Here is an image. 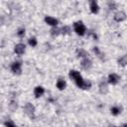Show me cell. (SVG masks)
Listing matches in <instances>:
<instances>
[{
    "label": "cell",
    "instance_id": "cell-9",
    "mask_svg": "<svg viewBox=\"0 0 127 127\" xmlns=\"http://www.w3.org/2000/svg\"><path fill=\"white\" fill-rule=\"evenodd\" d=\"M44 92H45V89H44L42 86H37V87L35 88V90H34V93H35L36 97L42 96V95L44 94Z\"/></svg>",
    "mask_w": 127,
    "mask_h": 127
},
{
    "label": "cell",
    "instance_id": "cell-25",
    "mask_svg": "<svg viewBox=\"0 0 127 127\" xmlns=\"http://www.w3.org/2000/svg\"><path fill=\"white\" fill-rule=\"evenodd\" d=\"M108 5H109V8L112 9V10L115 9V7H116V6H115V3H113V2H112V3H109Z\"/></svg>",
    "mask_w": 127,
    "mask_h": 127
},
{
    "label": "cell",
    "instance_id": "cell-20",
    "mask_svg": "<svg viewBox=\"0 0 127 127\" xmlns=\"http://www.w3.org/2000/svg\"><path fill=\"white\" fill-rule=\"evenodd\" d=\"M91 86V82L89 81V80H84L83 81V85H82V88H84V89H87V88H89Z\"/></svg>",
    "mask_w": 127,
    "mask_h": 127
},
{
    "label": "cell",
    "instance_id": "cell-27",
    "mask_svg": "<svg viewBox=\"0 0 127 127\" xmlns=\"http://www.w3.org/2000/svg\"><path fill=\"white\" fill-rule=\"evenodd\" d=\"M123 127H126V124H124V125H123Z\"/></svg>",
    "mask_w": 127,
    "mask_h": 127
},
{
    "label": "cell",
    "instance_id": "cell-28",
    "mask_svg": "<svg viewBox=\"0 0 127 127\" xmlns=\"http://www.w3.org/2000/svg\"><path fill=\"white\" fill-rule=\"evenodd\" d=\"M110 127H116V126H110Z\"/></svg>",
    "mask_w": 127,
    "mask_h": 127
},
{
    "label": "cell",
    "instance_id": "cell-24",
    "mask_svg": "<svg viewBox=\"0 0 127 127\" xmlns=\"http://www.w3.org/2000/svg\"><path fill=\"white\" fill-rule=\"evenodd\" d=\"M5 125H6V127H16L12 122H5Z\"/></svg>",
    "mask_w": 127,
    "mask_h": 127
},
{
    "label": "cell",
    "instance_id": "cell-6",
    "mask_svg": "<svg viewBox=\"0 0 127 127\" xmlns=\"http://www.w3.org/2000/svg\"><path fill=\"white\" fill-rule=\"evenodd\" d=\"M25 45L24 44H18V45H16L15 46V49H14V51H15V53L17 54V55H22V54H24V52H25Z\"/></svg>",
    "mask_w": 127,
    "mask_h": 127
},
{
    "label": "cell",
    "instance_id": "cell-26",
    "mask_svg": "<svg viewBox=\"0 0 127 127\" xmlns=\"http://www.w3.org/2000/svg\"><path fill=\"white\" fill-rule=\"evenodd\" d=\"M93 51H94V53H96L98 56L100 55V52H99V50H98V48H97V47H95V48L93 49Z\"/></svg>",
    "mask_w": 127,
    "mask_h": 127
},
{
    "label": "cell",
    "instance_id": "cell-5",
    "mask_svg": "<svg viewBox=\"0 0 127 127\" xmlns=\"http://www.w3.org/2000/svg\"><path fill=\"white\" fill-rule=\"evenodd\" d=\"M125 18H126V14H125L123 11H119V12H117V13L114 15V19H115L117 22L124 21Z\"/></svg>",
    "mask_w": 127,
    "mask_h": 127
},
{
    "label": "cell",
    "instance_id": "cell-23",
    "mask_svg": "<svg viewBox=\"0 0 127 127\" xmlns=\"http://www.w3.org/2000/svg\"><path fill=\"white\" fill-rule=\"evenodd\" d=\"M10 106H11V109H12V110H15V109L17 108V104H16L14 101H12V102H11Z\"/></svg>",
    "mask_w": 127,
    "mask_h": 127
},
{
    "label": "cell",
    "instance_id": "cell-1",
    "mask_svg": "<svg viewBox=\"0 0 127 127\" xmlns=\"http://www.w3.org/2000/svg\"><path fill=\"white\" fill-rule=\"evenodd\" d=\"M73 28H74V31H75V33H76L77 35L83 36V35L85 34L86 29H85V26L83 25L82 22H80V21H79V22H75L74 25H73Z\"/></svg>",
    "mask_w": 127,
    "mask_h": 127
},
{
    "label": "cell",
    "instance_id": "cell-3",
    "mask_svg": "<svg viewBox=\"0 0 127 127\" xmlns=\"http://www.w3.org/2000/svg\"><path fill=\"white\" fill-rule=\"evenodd\" d=\"M11 70L16 73V74H21V71H22V68H21V63L19 62H15L12 64L11 65Z\"/></svg>",
    "mask_w": 127,
    "mask_h": 127
},
{
    "label": "cell",
    "instance_id": "cell-8",
    "mask_svg": "<svg viewBox=\"0 0 127 127\" xmlns=\"http://www.w3.org/2000/svg\"><path fill=\"white\" fill-rule=\"evenodd\" d=\"M45 21H46L47 24H49V25H51V26H57V24H58V20H57L56 18L51 17V16H47V17L45 18Z\"/></svg>",
    "mask_w": 127,
    "mask_h": 127
},
{
    "label": "cell",
    "instance_id": "cell-14",
    "mask_svg": "<svg viewBox=\"0 0 127 127\" xmlns=\"http://www.w3.org/2000/svg\"><path fill=\"white\" fill-rule=\"evenodd\" d=\"M99 89H100V92L105 93L107 91V84L104 81H101L100 84H99Z\"/></svg>",
    "mask_w": 127,
    "mask_h": 127
},
{
    "label": "cell",
    "instance_id": "cell-13",
    "mask_svg": "<svg viewBox=\"0 0 127 127\" xmlns=\"http://www.w3.org/2000/svg\"><path fill=\"white\" fill-rule=\"evenodd\" d=\"M80 75V73H79V71H77V70H74V69H71V70H69V77H71L72 79H75L77 76H79Z\"/></svg>",
    "mask_w": 127,
    "mask_h": 127
},
{
    "label": "cell",
    "instance_id": "cell-19",
    "mask_svg": "<svg viewBox=\"0 0 127 127\" xmlns=\"http://www.w3.org/2000/svg\"><path fill=\"white\" fill-rule=\"evenodd\" d=\"M77 55H78V57H83V58H86V56H88V54H87L84 50H79V51H77Z\"/></svg>",
    "mask_w": 127,
    "mask_h": 127
},
{
    "label": "cell",
    "instance_id": "cell-12",
    "mask_svg": "<svg viewBox=\"0 0 127 127\" xmlns=\"http://www.w3.org/2000/svg\"><path fill=\"white\" fill-rule=\"evenodd\" d=\"M74 81H75V83H76V85L78 86V87H80V88H82V85H83V79H82V77H81V75H79V76H77L75 79H73Z\"/></svg>",
    "mask_w": 127,
    "mask_h": 127
},
{
    "label": "cell",
    "instance_id": "cell-7",
    "mask_svg": "<svg viewBox=\"0 0 127 127\" xmlns=\"http://www.w3.org/2000/svg\"><path fill=\"white\" fill-rule=\"evenodd\" d=\"M81 67L83 69H89L91 67V61L89 59H87V58L83 59L82 62H81Z\"/></svg>",
    "mask_w": 127,
    "mask_h": 127
},
{
    "label": "cell",
    "instance_id": "cell-16",
    "mask_svg": "<svg viewBox=\"0 0 127 127\" xmlns=\"http://www.w3.org/2000/svg\"><path fill=\"white\" fill-rule=\"evenodd\" d=\"M118 64H121L122 66L126 65V64H127V57H126V56H123L122 58H120V59L118 60Z\"/></svg>",
    "mask_w": 127,
    "mask_h": 127
},
{
    "label": "cell",
    "instance_id": "cell-11",
    "mask_svg": "<svg viewBox=\"0 0 127 127\" xmlns=\"http://www.w3.org/2000/svg\"><path fill=\"white\" fill-rule=\"evenodd\" d=\"M57 87L60 89V90H63L64 87H65V81L64 79H59L58 82H57Z\"/></svg>",
    "mask_w": 127,
    "mask_h": 127
},
{
    "label": "cell",
    "instance_id": "cell-10",
    "mask_svg": "<svg viewBox=\"0 0 127 127\" xmlns=\"http://www.w3.org/2000/svg\"><path fill=\"white\" fill-rule=\"evenodd\" d=\"M98 5H97V3L95 2V1H91L90 2V11L93 13V14H95V13H97L98 12Z\"/></svg>",
    "mask_w": 127,
    "mask_h": 127
},
{
    "label": "cell",
    "instance_id": "cell-17",
    "mask_svg": "<svg viewBox=\"0 0 127 127\" xmlns=\"http://www.w3.org/2000/svg\"><path fill=\"white\" fill-rule=\"evenodd\" d=\"M111 113H112L113 115H118V114L120 113V108L117 107V106L112 107V108H111Z\"/></svg>",
    "mask_w": 127,
    "mask_h": 127
},
{
    "label": "cell",
    "instance_id": "cell-18",
    "mask_svg": "<svg viewBox=\"0 0 127 127\" xmlns=\"http://www.w3.org/2000/svg\"><path fill=\"white\" fill-rule=\"evenodd\" d=\"M60 33H61V30H60L59 28H56V27H55V28H53V29L51 30V34H52L53 36H58Z\"/></svg>",
    "mask_w": 127,
    "mask_h": 127
},
{
    "label": "cell",
    "instance_id": "cell-21",
    "mask_svg": "<svg viewBox=\"0 0 127 127\" xmlns=\"http://www.w3.org/2000/svg\"><path fill=\"white\" fill-rule=\"evenodd\" d=\"M29 44H30V46L35 47V46L37 45V40H36V38H31V39L29 40Z\"/></svg>",
    "mask_w": 127,
    "mask_h": 127
},
{
    "label": "cell",
    "instance_id": "cell-4",
    "mask_svg": "<svg viewBox=\"0 0 127 127\" xmlns=\"http://www.w3.org/2000/svg\"><path fill=\"white\" fill-rule=\"evenodd\" d=\"M119 79H120V77H119V75H117L116 73H111V74H109V76H108V81H109V83H111V84H117L118 81H119Z\"/></svg>",
    "mask_w": 127,
    "mask_h": 127
},
{
    "label": "cell",
    "instance_id": "cell-2",
    "mask_svg": "<svg viewBox=\"0 0 127 127\" xmlns=\"http://www.w3.org/2000/svg\"><path fill=\"white\" fill-rule=\"evenodd\" d=\"M24 110H25V113H26L29 117H31V118L34 117V114H35V107H34L31 103H27V104L25 105V107H24Z\"/></svg>",
    "mask_w": 127,
    "mask_h": 127
},
{
    "label": "cell",
    "instance_id": "cell-22",
    "mask_svg": "<svg viewBox=\"0 0 127 127\" xmlns=\"http://www.w3.org/2000/svg\"><path fill=\"white\" fill-rule=\"evenodd\" d=\"M25 34V29H19L18 30V36L19 37H23Z\"/></svg>",
    "mask_w": 127,
    "mask_h": 127
},
{
    "label": "cell",
    "instance_id": "cell-15",
    "mask_svg": "<svg viewBox=\"0 0 127 127\" xmlns=\"http://www.w3.org/2000/svg\"><path fill=\"white\" fill-rule=\"evenodd\" d=\"M61 33L64 34V35H68L70 33V28L67 27V26H64L62 29H61Z\"/></svg>",
    "mask_w": 127,
    "mask_h": 127
}]
</instances>
